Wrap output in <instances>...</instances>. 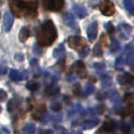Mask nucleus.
<instances>
[{"label":"nucleus","mask_w":134,"mask_h":134,"mask_svg":"<svg viewBox=\"0 0 134 134\" xmlns=\"http://www.w3.org/2000/svg\"><path fill=\"white\" fill-rule=\"evenodd\" d=\"M34 53L37 54V55H40V53H41V49H40L38 46H35L34 47Z\"/></svg>","instance_id":"obj_38"},{"label":"nucleus","mask_w":134,"mask_h":134,"mask_svg":"<svg viewBox=\"0 0 134 134\" xmlns=\"http://www.w3.org/2000/svg\"><path fill=\"white\" fill-rule=\"evenodd\" d=\"M101 130H104L106 133L113 132V131H114V125H113V122H111V121H107V122H105Z\"/></svg>","instance_id":"obj_20"},{"label":"nucleus","mask_w":134,"mask_h":134,"mask_svg":"<svg viewBox=\"0 0 134 134\" xmlns=\"http://www.w3.org/2000/svg\"><path fill=\"white\" fill-rule=\"evenodd\" d=\"M105 27H106V30H107V32L108 33H113L114 32V26L112 25V23H107Z\"/></svg>","instance_id":"obj_31"},{"label":"nucleus","mask_w":134,"mask_h":134,"mask_svg":"<svg viewBox=\"0 0 134 134\" xmlns=\"http://www.w3.org/2000/svg\"><path fill=\"white\" fill-rule=\"evenodd\" d=\"M58 33L55 26L51 20L45 21L38 31V42L40 46H49L55 41Z\"/></svg>","instance_id":"obj_1"},{"label":"nucleus","mask_w":134,"mask_h":134,"mask_svg":"<svg viewBox=\"0 0 134 134\" xmlns=\"http://www.w3.org/2000/svg\"><path fill=\"white\" fill-rule=\"evenodd\" d=\"M30 37H31V31L28 30L27 27L21 28L20 33H19V39H20V41L21 42H25Z\"/></svg>","instance_id":"obj_15"},{"label":"nucleus","mask_w":134,"mask_h":134,"mask_svg":"<svg viewBox=\"0 0 134 134\" xmlns=\"http://www.w3.org/2000/svg\"><path fill=\"white\" fill-rule=\"evenodd\" d=\"M118 81L121 85H130L134 86V76L131 75L130 73H121L118 76Z\"/></svg>","instance_id":"obj_6"},{"label":"nucleus","mask_w":134,"mask_h":134,"mask_svg":"<svg viewBox=\"0 0 134 134\" xmlns=\"http://www.w3.org/2000/svg\"><path fill=\"white\" fill-rule=\"evenodd\" d=\"M99 8L101 11V13L106 16L113 15L114 12H115V6H114V4L111 0H104V1H101Z\"/></svg>","instance_id":"obj_4"},{"label":"nucleus","mask_w":134,"mask_h":134,"mask_svg":"<svg viewBox=\"0 0 134 134\" xmlns=\"http://www.w3.org/2000/svg\"><path fill=\"white\" fill-rule=\"evenodd\" d=\"M51 109H52V111H54V112L60 111V109H61V105L58 104V102H55V104H53V105L51 106Z\"/></svg>","instance_id":"obj_30"},{"label":"nucleus","mask_w":134,"mask_h":134,"mask_svg":"<svg viewBox=\"0 0 134 134\" xmlns=\"http://www.w3.org/2000/svg\"><path fill=\"white\" fill-rule=\"evenodd\" d=\"M64 21H65V24L67 26H69V27H72V28L75 27V19H74L72 13H66L65 16H64Z\"/></svg>","instance_id":"obj_14"},{"label":"nucleus","mask_w":134,"mask_h":134,"mask_svg":"<svg viewBox=\"0 0 134 134\" xmlns=\"http://www.w3.org/2000/svg\"><path fill=\"white\" fill-rule=\"evenodd\" d=\"M12 14L16 15L18 18L27 16V18H35L37 16V2H12L11 4Z\"/></svg>","instance_id":"obj_2"},{"label":"nucleus","mask_w":134,"mask_h":134,"mask_svg":"<svg viewBox=\"0 0 134 134\" xmlns=\"http://www.w3.org/2000/svg\"><path fill=\"white\" fill-rule=\"evenodd\" d=\"M125 102L126 104H128V105H133V102H134V93H128V94H126V97H125Z\"/></svg>","instance_id":"obj_22"},{"label":"nucleus","mask_w":134,"mask_h":134,"mask_svg":"<svg viewBox=\"0 0 134 134\" xmlns=\"http://www.w3.org/2000/svg\"><path fill=\"white\" fill-rule=\"evenodd\" d=\"M93 67H94L95 69H104L105 68V64H102V63H95L94 65H93Z\"/></svg>","instance_id":"obj_33"},{"label":"nucleus","mask_w":134,"mask_h":134,"mask_svg":"<svg viewBox=\"0 0 134 134\" xmlns=\"http://www.w3.org/2000/svg\"><path fill=\"white\" fill-rule=\"evenodd\" d=\"M100 46H105V47L108 46V38H107V35L105 34L101 35V38H100Z\"/></svg>","instance_id":"obj_25"},{"label":"nucleus","mask_w":134,"mask_h":134,"mask_svg":"<svg viewBox=\"0 0 134 134\" xmlns=\"http://www.w3.org/2000/svg\"><path fill=\"white\" fill-rule=\"evenodd\" d=\"M14 58H15L16 61H23L24 60V55L21 53H16L15 55H14Z\"/></svg>","instance_id":"obj_35"},{"label":"nucleus","mask_w":134,"mask_h":134,"mask_svg":"<svg viewBox=\"0 0 134 134\" xmlns=\"http://www.w3.org/2000/svg\"><path fill=\"white\" fill-rule=\"evenodd\" d=\"M0 111H1V108H0Z\"/></svg>","instance_id":"obj_44"},{"label":"nucleus","mask_w":134,"mask_h":134,"mask_svg":"<svg viewBox=\"0 0 134 134\" xmlns=\"http://www.w3.org/2000/svg\"><path fill=\"white\" fill-rule=\"evenodd\" d=\"M7 99V93L4 90H0V101H4Z\"/></svg>","instance_id":"obj_32"},{"label":"nucleus","mask_w":134,"mask_h":134,"mask_svg":"<svg viewBox=\"0 0 134 134\" xmlns=\"http://www.w3.org/2000/svg\"><path fill=\"white\" fill-rule=\"evenodd\" d=\"M93 52H94V55L97 57H101L102 55V48L100 45H95L94 49H93Z\"/></svg>","instance_id":"obj_26"},{"label":"nucleus","mask_w":134,"mask_h":134,"mask_svg":"<svg viewBox=\"0 0 134 134\" xmlns=\"http://www.w3.org/2000/svg\"><path fill=\"white\" fill-rule=\"evenodd\" d=\"M73 11H74V13H75V15L78 16V18L82 19L87 15V11H86V8L82 7V6H80V5H74Z\"/></svg>","instance_id":"obj_11"},{"label":"nucleus","mask_w":134,"mask_h":134,"mask_svg":"<svg viewBox=\"0 0 134 134\" xmlns=\"http://www.w3.org/2000/svg\"><path fill=\"white\" fill-rule=\"evenodd\" d=\"M45 111H46V107H45V105H39L38 107H35L34 108V111H33V113H32V115H33V118L34 119H40V116L42 115V114L45 113Z\"/></svg>","instance_id":"obj_13"},{"label":"nucleus","mask_w":134,"mask_h":134,"mask_svg":"<svg viewBox=\"0 0 134 134\" xmlns=\"http://www.w3.org/2000/svg\"><path fill=\"white\" fill-rule=\"evenodd\" d=\"M9 78L14 81H20L25 78V74H23L19 71H15V69H12V71L9 72Z\"/></svg>","instance_id":"obj_16"},{"label":"nucleus","mask_w":134,"mask_h":134,"mask_svg":"<svg viewBox=\"0 0 134 134\" xmlns=\"http://www.w3.org/2000/svg\"><path fill=\"white\" fill-rule=\"evenodd\" d=\"M26 87L30 91H37L38 88H39V83L35 82V81H30V82L26 85Z\"/></svg>","instance_id":"obj_21"},{"label":"nucleus","mask_w":134,"mask_h":134,"mask_svg":"<svg viewBox=\"0 0 134 134\" xmlns=\"http://www.w3.org/2000/svg\"><path fill=\"white\" fill-rule=\"evenodd\" d=\"M88 52H90V48H88V47H83V48L80 51V57H81V58H85V57H87Z\"/></svg>","instance_id":"obj_29"},{"label":"nucleus","mask_w":134,"mask_h":134,"mask_svg":"<svg viewBox=\"0 0 134 134\" xmlns=\"http://www.w3.org/2000/svg\"><path fill=\"white\" fill-rule=\"evenodd\" d=\"M125 61L128 64V65H132L134 63V48L131 46L126 47V59Z\"/></svg>","instance_id":"obj_12"},{"label":"nucleus","mask_w":134,"mask_h":134,"mask_svg":"<svg viewBox=\"0 0 134 134\" xmlns=\"http://www.w3.org/2000/svg\"><path fill=\"white\" fill-rule=\"evenodd\" d=\"M97 33H98V24L97 23H92L87 27L88 40H90V41H94L95 38H97Z\"/></svg>","instance_id":"obj_8"},{"label":"nucleus","mask_w":134,"mask_h":134,"mask_svg":"<svg viewBox=\"0 0 134 134\" xmlns=\"http://www.w3.org/2000/svg\"><path fill=\"white\" fill-rule=\"evenodd\" d=\"M85 92L86 94H92L93 92H94V86H93V83L91 82H87L85 85Z\"/></svg>","instance_id":"obj_23"},{"label":"nucleus","mask_w":134,"mask_h":134,"mask_svg":"<svg viewBox=\"0 0 134 134\" xmlns=\"http://www.w3.org/2000/svg\"><path fill=\"white\" fill-rule=\"evenodd\" d=\"M12 25H13V14L9 11H7L4 14V30L6 32H9L12 28Z\"/></svg>","instance_id":"obj_7"},{"label":"nucleus","mask_w":134,"mask_h":134,"mask_svg":"<svg viewBox=\"0 0 134 134\" xmlns=\"http://www.w3.org/2000/svg\"><path fill=\"white\" fill-rule=\"evenodd\" d=\"M133 124H134V116H133Z\"/></svg>","instance_id":"obj_43"},{"label":"nucleus","mask_w":134,"mask_h":134,"mask_svg":"<svg viewBox=\"0 0 134 134\" xmlns=\"http://www.w3.org/2000/svg\"><path fill=\"white\" fill-rule=\"evenodd\" d=\"M125 60H124L122 58H118L115 61V68L116 69H122L124 68V65H125Z\"/></svg>","instance_id":"obj_24"},{"label":"nucleus","mask_w":134,"mask_h":134,"mask_svg":"<svg viewBox=\"0 0 134 134\" xmlns=\"http://www.w3.org/2000/svg\"><path fill=\"white\" fill-rule=\"evenodd\" d=\"M6 67H4V66H0V75H2V74H5L6 73Z\"/></svg>","instance_id":"obj_39"},{"label":"nucleus","mask_w":134,"mask_h":134,"mask_svg":"<svg viewBox=\"0 0 134 134\" xmlns=\"http://www.w3.org/2000/svg\"><path fill=\"white\" fill-rule=\"evenodd\" d=\"M130 12H131V13H132V14H133V15H134V6H133V8H132V9H131V11H130Z\"/></svg>","instance_id":"obj_42"},{"label":"nucleus","mask_w":134,"mask_h":134,"mask_svg":"<svg viewBox=\"0 0 134 134\" xmlns=\"http://www.w3.org/2000/svg\"><path fill=\"white\" fill-rule=\"evenodd\" d=\"M64 54H65V47H64V45H59V46L54 49V57H55V58H60Z\"/></svg>","instance_id":"obj_18"},{"label":"nucleus","mask_w":134,"mask_h":134,"mask_svg":"<svg viewBox=\"0 0 134 134\" xmlns=\"http://www.w3.org/2000/svg\"><path fill=\"white\" fill-rule=\"evenodd\" d=\"M59 92V87L55 85H49L48 87L45 90V93H46L47 95H53V94H57V93Z\"/></svg>","instance_id":"obj_17"},{"label":"nucleus","mask_w":134,"mask_h":134,"mask_svg":"<svg viewBox=\"0 0 134 134\" xmlns=\"http://www.w3.org/2000/svg\"><path fill=\"white\" fill-rule=\"evenodd\" d=\"M133 1L134 0H124V4H125V7L128 9V11H131L133 7Z\"/></svg>","instance_id":"obj_27"},{"label":"nucleus","mask_w":134,"mask_h":134,"mask_svg":"<svg viewBox=\"0 0 134 134\" xmlns=\"http://www.w3.org/2000/svg\"><path fill=\"white\" fill-rule=\"evenodd\" d=\"M41 134H52V131H46V132H42Z\"/></svg>","instance_id":"obj_41"},{"label":"nucleus","mask_w":134,"mask_h":134,"mask_svg":"<svg viewBox=\"0 0 134 134\" xmlns=\"http://www.w3.org/2000/svg\"><path fill=\"white\" fill-rule=\"evenodd\" d=\"M119 48H120V45H119V42L116 41V40H114V41H113V45H112V47H111V51H112V52H116Z\"/></svg>","instance_id":"obj_28"},{"label":"nucleus","mask_w":134,"mask_h":134,"mask_svg":"<svg viewBox=\"0 0 134 134\" xmlns=\"http://www.w3.org/2000/svg\"><path fill=\"white\" fill-rule=\"evenodd\" d=\"M119 30H120L121 37L125 38V39H127V38L130 37L131 32H132V27H131L128 24H121V25L119 26Z\"/></svg>","instance_id":"obj_10"},{"label":"nucleus","mask_w":134,"mask_h":134,"mask_svg":"<svg viewBox=\"0 0 134 134\" xmlns=\"http://www.w3.org/2000/svg\"><path fill=\"white\" fill-rule=\"evenodd\" d=\"M65 0H42V5L47 11L52 12H58L61 11V8L64 7Z\"/></svg>","instance_id":"obj_3"},{"label":"nucleus","mask_w":134,"mask_h":134,"mask_svg":"<svg viewBox=\"0 0 134 134\" xmlns=\"http://www.w3.org/2000/svg\"><path fill=\"white\" fill-rule=\"evenodd\" d=\"M72 69L75 71V73L79 74V76H81V78H83V76L86 75L85 74V65H83L82 61H76V63H74Z\"/></svg>","instance_id":"obj_9"},{"label":"nucleus","mask_w":134,"mask_h":134,"mask_svg":"<svg viewBox=\"0 0 134 134\" xmlns=\"http://www.w3.org/2000/svg\"><path fill=\"white\" fill-rule=\"evenodd\" d=\"M73 92H74V94H76V95H80V86H79V85H76L75 87L73 88Z\"/></svg>","instance_id":"obj_36"},{"label":"nucleus","mask_w":134,"mask_h":134,"mask_svg":"<svg viewBox=\"0 0 134 134\" xmlns=\"http://www.w3.org/2000/svg\"><path fill=\"white\" fill-rule=\"evenodd\" d=\"M134 112V108H133V106L132 105H128L127 107H126V108H124L122 111L120 112V114H121V116H124V118H125V116H128V115H131V114H132Z\"/></svg>","instance_id":"obj_19"},{"label":"nucleus","mask_w":134,"mask_h":134,"mask_svg":"<svg viewBox=\"0 0 134 134\" xmlns=\"http://www.w3.org/2000/svg\"><path fill=\"white\" fill-rule=\"evenodd\" d=\"M68 45L71 48L81 51L83 47H86V40L80 37H71L68 39Z\"/></svg>","instance_id":"obj_5"},{"label":"nucleus","mask_w":134,"mask_h":134,"mask_svg":"<svg viewBox=\"0 0 134 134\" xmlns=\"http://www.w3.org/2000/svg\"><path fill=\"white\" fill-rule=\"evenodd\" d=\"M14 107H15V102H14V100H12V101L8 104V111L9 112H13Z\"/></svg>","instance_id":"obj_34"},{"label":"nucleus","mask_w":134,"mask_h":134,"mask_svg":"<svg viewBox=\"0 0 134 134\" xmlns=\"http://www.w3.org/2000/svg\"><path fill=\"white\" fill-rule=\"evenodd\" d=\"M122 132H124V134H128L130 133V127L128 126H122Z\"/></svg>","instance_id":"obj_37"},{"label":"nucleus","mask_w":134,"mask_h":134,"mask_svg":"<svg viewBox=\"0 0 134 134\" xmlns=\"http://www.w3.org/2000/svg\"><path fill=\"white\" fill-rule=\"evenodd\" d=\"M31 65L35 66V65H37V60H32V61H31Z\"/></svg>","instance_id":"obj_40"}]
</instances>
